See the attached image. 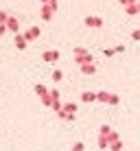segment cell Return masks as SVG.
<instances>
[{"instance_id":"cell-14","label":"cell","mask_w":140,"mask_h":151,"mask_svg":"<svg viewBox=\"0 0 140 151\" xmlns=\"http://www.w3.org/2000/svg\"><path fill=\"white\" fill-rule=\"evenodd\" d=\"M121 2H123V4H134L136 0H121Z\"/></svg>"},{"instance_id":"cell-16","label":"cell","mask_w":140,"mask_h":151,"mask_svg":"<svg viewBox=\"0 0 140 151\" xmlns=\"http://www.w3.org/2000/svg\"><path fill=\"white\" fill-rule=\"evenodd\" d=\"M134 40H140V29L136 31V33H134Z\"/></svg>"},{"instance_id":"cell-8","label":"cell","mask_w":140,"mask_h":151,"mask_svg":"<svg viewBox=\"0 0 140 151\" xmlns=\"http://www.w3.org/2000/svg\"><path fill=\"white\" fill-rule=\"evenodd\" d=\"M127 13H129V15L138 13V7H136V4H129V7H127Z\"/></svg>"},{"instance_id":"cell-4","label":"cell","mask_w":140,"mask_h":151,"mask_svg":"<svg viewBox=\"0 0 140 151\" xmlns=\"http://www.w3.org/2000/svg\"><path fill=\"white\" fill-rule=\"evenodd\" d=\"M37 35H39V27H33V29H29L27 33H24V40L31 42V40H35V37H37Z\"/></svg>"},{"instance_id":"cell-5","label":"cell","mask_w":140,"mask_h":151,"mask_svg":"<svg viewBox=\"0 0 140 151\" xmlns=\"http://www.w3.org/2000/svg\"><path fill=\"white\" fill-rule=\"evenodd\" d=\"M42 18H44V20H50V18H53V9H50L48 4H44V7H42Z\"/></svg>"},{"instance_id":"cell-6","label":"cell","mask_w":140,"mask_h":151,"mask_svg":"<svg viewBox=\"0 0 140 151\" xmlns=\"http://www.w3.org/2000/svg\"><path fill=\"white\" fill-rule=\"evenodd\" d=\"M15 46H18L20 50L27 48V40H24V35H15Z\"/></svg>"},{"instance_id":"cell-2","label":"cell","mask_w":140,"mask_h":151,"mask_svg":"<svg viewBox=\"0 0 140 151\" xmlns=\"http://www.w3.org/2000/svg\"><path fill=\"white\" fill-rule=\"evenodd\" d=\"M4 24H7V29H9V31H13V33H18V31H20V24H18V20H15L13 15H9Z\"/></svg>"},{"instance_id":"cell-10","label":"cell","mask_w":140,"mask_h":151,"mask_svg":"<svg viewBox=\"0 0 140 151\" xmlns=\"http://www.w3.org/2000/svg\"><path fill=\"white\" fill-rule=\"evenodd\" d=\"M61 77H64V75H61V70H55V72H53V79H55V81H61Z\"/></svg>"},{"instance_id":"cell-9","label":"cell","mask_w":140,"mask_h":151,"mask_svg":"<svg viewBox=\"0 0 140 151\" xmlns=\"http://www.w3.org/2000/svg\"><path fill=\"white\" fill-rule=\"evenodd\" d=\"M96 99V94H92V92H85L83 94V101H94Z\"/></svg>"},{"instance_id":"cell-13","label":"cell","mask_w":140,"mask_h":151,"mask_svg":"<svg viewBox=\"0 0 140 151\" xmlns=\"http://www.w3.org/2000/svg\"><path fill=\"white\" fill-rule=\"evenodd\" d=\"M4 31H7V24H0V35H2Z\"/></svg>"},{"instance_id":"cell-7","label":"cell","mask_w":140,"mask_h":151,"mask_svg":"<svg viewBox=\"0 0 140 151\" xmlns=\"http://www.w3.org/2000/svg\"><path fill=\"white\" fill-rule=\"evenodd\" d=\"M81 70L90 75V72H94V66H92V64H81Z\"/></svg>"},{"instance_id":"cell-11","label":"cell","mask_w":140,"mask_h":151,"mask_svg":"<svg viewBox=\"0 0 140 151\" xmlns=\"http://www.w3.org/2000/svg\"><path fill=\"white\" fill-rule=\"evenodd\" d=\"M7 18H9L7 13H4V11H0V24H4V22H7Z\"/></svg>"},{"instance_id":"cell-3","label":"cell","mask_w":140,"mask_h":151,"mask_svg":"<svg viewBox=\"0 0 140 151\" xmlns=\"http://www.w3.org/2000/svg\"><path fill=\"white\" fill-rule=\"evenodd\" d=\"M42 59L44 61H57V59H59V50H44Z\"/></svg>"},{"instance_id":"cell-1","label":"cell","mask_w":140,"mask_h":151,"mask_svg":"<svg viewBox=\"0 0 140 151\" xmlns=\"http://www.w3.org/2000/svg\"><path fill=\"white\" fill-rule=\"evenodd\" d=\"M83 22L88 24V27H92V29H98V27H103V20H101V18H96V15H88V18L83 20Z\"/></svg>"},{"instance_id":"cell-17","label":"cell","mask_w":140,"mask_h":151,"mask_svg":"<svg viewBox=\"0 0 140 151\" xmlns=\"http://www.w3.org/2000/svg\"><path fill=\"white\" fill-rule=\"evenodd\" d=\"M136 7H138V13H140V2H138V4H136Z\"/></svg>"},{"instance_id":"cell-15","label":"cell","mask_w":140,"mask_h":151,"mask_svg":"<svg viewBox=\"0 0 140 151\" xmlns=\"http://www.w3.org/2000/svg\"><path fill=\"white\" fill-rule=\"evenodd\" d=\"M81 149H83V145H75V149H72V151H81Z\"/></svg>"},{"instance_id":"cell-12","label":"cell","mask_w":140,"mask_h":151,"mask_svg":"<svg viewBox=\"0 0 140 151\" xmlns=\"http://www.w3.org/2000/svg\"><path fill=\"white\" fill-rule=\"evenodd\" d=\"M35 90H37V92H39V94H42V96L46 94V88H44V86H37V88H35Z\"/></svg>"},{"instance_id":"cell-18","label":"cell","mask_w":140,"mask_h":151,"mask_svg":"<svg viewBox=\"0 0 140 151\" xmlns=\"http://www.w3.org/2000/svg\"><path fill=\"white\" fill-rule=\"evenodd\" d=\"M42 2H44V4H46V2H48V0H42Z\"/></svg>"}]
</instances>
